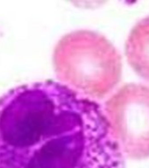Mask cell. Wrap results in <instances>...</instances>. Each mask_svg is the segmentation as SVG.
<instances>
[{"label":"cell","mask_w":149,"mask_h":168,"mask_svg":"<svg viewBox=\"0 0 149 168\" xmlns=\"http://www.w3.org/2000/svg\"><path fill=\"white\" fill-rule=\"evenodd\" d=\"M0 168H124L105 112L53 81L0 97Z\"/></svg>","instance_id":"6da1fadb"},{"label":"cell","mask_w":149,"mask_h":168,"mask_svg":"<svg viewBox=\"0 0 149 168\" xmlns=\"http://www.w3.org/2000/svg\"><path fill=\"white\" fill-rule=\"evenodd\" d=\"M56 76L63 84L87 97L103 98L121 78L122 61L105 36L79 30L66 34L53 54Z\"/></svg>","instance_id":"7a4b0ae2"},{"label":"cell","mask_w":149,"mask_h":168,"mask_svg":"<svg viewBox=\"0 0 149 168\" xmlns=\"http://www.w3.org/2000/svg\"><path fill=\"white\" fill-rule=\"evenodd\" d=\"M105 112L123 154L149 158V88L124 85L105 102Z\"/></svg>","instance_id":"3957f363"},{"label":"cell","mask_w":149,"mask_h":168,"mask_svg":"<svg viewBox=\"0 0 149 168\" xmlns=\"http://www.w3.org/2000/svg\"><path fill=\"white\" fill-rule=\"evenodd\" d=\"M125 54L136 73L149 81V16L132 29L125 44Z\"/></svg>","instance_id":"277c9868"},{"label":"cell","mask_w":149,"mask_h":168,"mask_svg":"<svg viewBox=\"0 0 149 168\" xmlns=\"http://www.w3.org/2000/svg\"><path fill=\"white\" fill-rule=\"evenodd\" d=\"M68 1L77 7L91 9L104 5L107 0H68Z\"/></svg>","instance_id":"5b68a950"}]
</instances>
